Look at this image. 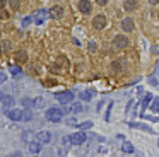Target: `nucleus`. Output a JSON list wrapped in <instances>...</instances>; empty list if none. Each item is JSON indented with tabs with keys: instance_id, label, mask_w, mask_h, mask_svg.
Returning a JSON list of instances; mask_svg holds the SVG:
<instances>
[{
	"instance_id": "nucleus-32",
	"label": "nucleus",
	"mask_w": 159,
	"mask_h": 157,
	"mask_svg": "<svg viewBox=\"0 0 159 157\" xmlns=\"http://www.w3.org/2000/svg\"><path fill=\"white\" fill-rule=\"evenodd\" d=\"M2 82H5V75L4 74H0V84H2Z\"/></svg>"
},
{
	"instance_id": "nucleus-22",
	"label": "nucleus",
	"mask_w": 159,
	"mask_h": 157,
	"mask_svg": "<svg viewBox=\"0 0 159 157\" xmlns=\"http://www.w3.org/2000/svg\"><path fill=\"white\" fill-rule=\"evenodd\" d=\"M72 111L74 113H80V111H82V104H74L72 106Z\"/></svg>"
},
{
	"instance_id": "nucleus-31",
	"label": "nucleus",
	"mask_w": 159,
	"mask_h": 157,
	"mask_svg": "<svg viewBox=\"0 0 159 157\" xmlns=\"http://www.w3.org/2000/svg\"><path fill=\"white\" fill-rule=\"evenodd\" d=\"M4 7H5V0H0V10L4 9Z\"/></svg>"
},
{
	"instance_id": "nucleus-15",
	"label": "nucleus",
	"mask_w": 159,
	"mask_h": 157,
	"mask_svg": "<svg viewBox=\"0 0 159 157\" xmlns=\"http://www.w3.org/2000/svg\"><path fill=\"white\" fill-rule=\"evenodd\" d=\"M22 106H24V108H33V106H34V101H33V99H22Z\"/></svg>"
},
{
	"instance_id": "nucleus-7",
	"label": "nucleus",
	"mask_w": 159,
	"mask_h": 157,
	"mask_svg": "<svg viewBox=\"0 0 159 157\" xmlns=\"http://www.w3.org/2000/svg\"><path fill=\"white\" fill-rule=\"evenodd\" d=\"M7 114H9V118L14 119V121L22 119V111L21 109H7Z\"/></svg>"
},
{
	"instance_id": "nucleus-30",
	"label": "nucleus",
	"mask_w": 159,
	"mask_h": 157,
	"mask_svg": "<svg viewBox=\"0 0 159 157\" xmlns=\"http://www.w3.org/2000/svg\"><path fill=\"white\" fill-rule=\"evenodd\" d=\"M96 2L99 3V5H106V3H108V0H96Z\"/></svg>"
},
{
	"instance_id": "nucleus-17",
	"label": "nucleus",
	"mask_w": 159,
	"mask_h": 157,
	"mask_svg": "<svg viewBox=\"0 0 159 157\" xmlns=\"http://www.w3.org/2000/svg\"><path fill=\"white\" fill-rule=\"evenodd\" d=\"M151 101H152V96L147 94V96L144 97V101H142V108H147V106L151 104Z\"/></svg>"
},
{
	"instance_id": "nucleus-24",
	"label": "nucleus",
	"mask_w": 159,
	"mask_h": 157,
	"mask_svg": "<svg viewBox=\"0 0 159 157\" xmlns=\"http://www.w3.org/2000/svg\"><path fill=\"white\" fill-rule=\"evenodd\" d=\"M152 111H157L159 113V99H156V101L152 102Z\"/></svg>"
},
{
	"instance_id": "nucleus-33",
	"label": "nucleus",
	"mask_w": 159,
	"mask_h": 157,
	"mask_svg": "<svg viewBox=\"0 0 159 157\" xmlns=\"http://www.w3.org/2000/svg\"><path fill=\"white\" fill-rule=\"evenodd\" d=\"M69 125H77V123H75V119H74V118H70V119H69Z\"/></svg>"
},
{
	"instance_id": "nucleus-11",
	"label": "nucleus",
	"mask_w": 159,
	"mask_h": 157,
	"mask_svg": "<svg viewBox=\"0 0 159 157\" xmlns=\"http://www.w3.org/2000/svg\"><path fill=\"white\" fill-rule=\"evenodd\" d=\"M123 7H125V10H135L137 9V0H125V3H123Z\"/></svg>"
},
{
	"instance_id": "nucleus-16",
	"label": "nucleus",
	"mask_w": 159,
	"mask_h": 157,
	"mask_svg": "<svg viewBox=\"0 0 159 157\" xmlns=\"http://www.w3.org/2000/svg\"><path fill=\"white\" fill-rule=\"evenodd\" d=\"M16 58H17L19 61H28V55H26L24 51H19V53L16 55Z\"/></svg>"
},
{
	"instance_id": "nucleus-25",
	"label": "nucleus",
	"mask_w": 159,
	"mask_h": 157,
	"mask_svg": "<svg viewBox=\"0 0 159 157\" xmlns=\"http://www.w3.org/2000/svg\"><path fill=\"white\" fill-rule=\"evenodd\" d=\"M11 5H12V9H19V0H11Z\"/></svg>"
},
{
	"instance_id": "nucleus-20",
	"label": "nucleus",
	"mask_w": 159,
	"mask_h": 157,
	"mask_svg": "<svg viewBox=\"0 0 159 157\" xmlns=\"http://www.w3.org/2000/svg\"><path fill=\"white\" fill-rule=\"evenodd\" d=\"M91 126H93V123H91V121H84V123H80V125H79V128L80 130H89Z\"/></svg>"
},
{
	"instance_id": "nucleus-13",
	"label": "nucleus",
	"mask_w": 159,
	"mask_h": 157,
	"mask_svg": "<svg viewBox=\"0 0 159 157\" xmlns=\"http://www.w3.org/2000/svg\"><path fill=\"white\" fill-rule=\"evenodd\" d=\"M121 150H123V152H127V154H132V152H134V145H132L130 142H123Z\"/></svg>"
},
{
	"instance_id": "nucleus-8",
	"label": "nucleus",
	"mask_w": 159,
	"mask_h": 157,
	"mask_svg": "<svg viewBox=\"0 0 159 157\" xmlns=\"http://www.w3.org/2000/svg\"><path fill=\"white\" fill-rule=\"evenodd\" d=\"M115 46H116V48H127L128 46V39L120 34V36L115 38Z\"/></svg>"
},
{
	"instance_id": "nucleus-36",
	"label": "nucleus",
	"mask_w": 159,
	"mask_h": 157,
	"mask_svg": "<svg viewBox=\"0 0 159 157\" xmlns=\"http://www.w3.org/2000/svg\"><path fill=\"white\" fill-rule=\"evenodd\" d=\"M4 97H5V96L2 94V92H0V101H4Z\"/></svg>"
},
{
	"instance_id": "nucleus-4",
	"label": "nucleus",
	"mask_w": 159,
	"mask_h": 157,
	"mask_svg": "<svg viewBox=\"0 0 159 157\" xmlns=\"http://www.w3.org/2000/svg\"><path fill=\"white\" fill-rule=\"evenodd\" d=\"M36 138H38L39 143H48V142H52V133L50 132H38L36 133Z\"/></svg>"
},
{
	"instance_id": "nucleus-6",
	"label": "nucleus",
	"mask_w": 159,
	"mask_h": 157,
	"mask_svg": "<svg viewBox=\"0 0 159 157\" xmlns=\"http://www.w3.org/2000/svg\"><path fill=\"white\" fill-rule=\"evenodd\" d=\"M62 16H63V9L60 5H55V7L50 9V17H52V19H60Z\"/></svg>"
},
{
	"instance_id": "nucleus-10",
	"label": "nucleus",
	"mask_w": 159,
	"mask_h": 157,
	"mask_svg": "<svg viewBox=\"0 0 159 157\" xmlns=\"http://www.w3.org/2000/svg\"><path fill=\"white\" fill-rule=\"evenodd\" d=\"M79 10L82 14H89L91 12V3H89V0H80L79 2Z\"/></svg>"
},
{
	"instance_id": "nucleus-23",
	"label": "nucleus",
	"mask_w": 159,
	"mask_h": 157,
	"mask_svg": "<svg viewBox=\"0 0 159 157\" xmlns=\"http://www.w3.org/2000/svg\"><path fill=\"white\" fill-rule=\"evenodd\" d=\"M11 74L12 75H19V74H21V68H19V67H11Z\"/></svg>"
},
{
	"instance_id": "nucleus-26",
	"label": "nucleus",
	"mask_w": 159,
	"mask_h": 157,
	"mask_svg": "<svg viewBox=\"0 0 159 157\" xmlns=\"http://www.w3.org/2000/svg\"><path fill=\"white\" fill-rule=\"evenodd\" d=\"M43 102H45V101H43L41 97H38V99L34 101V106H38V108H39V106H43Z\"/></svg>"
},
{
	"instance_id": "nucleus-37",
	"label": "nucleus",
	"mask_w": 159,
	"mask_h": 157,
	"mask_svg": "<svg viewBox=\"0 0 159 157\" xmlns=\"http://www.w3.org/2000/svg\"><path fill=\"white\" fill-rule=\"evenodd\" d=\"M0 53H2V50H0Z\"/></svg>"
},
{
	"instance_id": "nucleus-1",
	"label": "nucleus",
	"mask_w": 159,
	"mask_h": 157,
	"mask_svg": "<svg viewBox=\"0 0 159 157\" xmlns=\"http://www.w3.org/2000/svg\"><path fill=\"white\" fill-rule=\"evenodd\" d=\"M46 118L52 123H58V121H62V118H63V111L60 108H50L48 111H46Z\"/></svg>"
},
{
	"instance_id": "nucleus-12",
	"label": "nucleus",
	"mask_w": 159,
	"mask_h": 157,
	"mask_svg": "<svg viewBox=\"0 0 159 157\" xmlns=\"http://www.w3.org/2000/svg\"><path fill=\"white\" fill-rule=\"evenodd\" d=\"M29 150H31L33 154H38L39 150H41V143L39 142H31L29 143Z\"/></svg>"
},
{
	"instance_id": "nucleus-9",
	"label": "nucleus",
	"mask_w": 159,
	"mask_h": 157,
	"mask_svg": "<svg viewBox=\"0 0 159 157\" xmlns=\"http://www.w3.org/2000/svg\"><path fill=\"white\" fill-rule=\"evenodd\" d=\"M121 29H123L125 33L134 31V20H132V19H123V20H121Z\"/></svg>"
},
{
	"instance_id": "nucleus-2",
	"label": "nucleus",
	"mask_w": 159,
	"mask_h": 157,
	"mask_svg": "<svg viewBox=\"0 0 159 157\" xmlns=\"http://www.w3.org/2000/svg\"><path fill=\"white\" fill-rule=\"evenodd\" d=\"M70 143H74V145H80V143L86 142V133L84 132H77V133H72V135L69 137Z\"/></svg>"
},
{
	"instance_id": "nucleus-29",
	"label": "nucleus",
	"mask_w": 159,
	"mask_h": 157,
	"mask_svg": "<svg viewBox=\"0 0 159 157\" xmlns=\"http://www.w3.org/2000/svg\"><path fill=\"white\" fill-rule=\"evenodd\" d=\"M0 16L4 17V19H7V17H9V14H7V12H5V10H2V12H0Z\"/></svg>"
},
{
	"instance_id": "nucleus-21",
	"label": "nucleus",
	"mask_w": 159,
	"mask_h": 157,
	"mask_svg": "<svg viewBox=\"0 0 159 157\" xmlns=\"http://www.w3.org/2000/svg\"><path fill=\"white\" fill-rule=\"evenodd\" d=\"M80 99H82V101H89L91 99V92H80Z\"/></svg>"
},
{
	"instance_id": "nucleus-18",
	"label": "nucleus",
	"mask_w": 159,
	"mask_h": 157,
	"mask_svg": "<svg viewBox=\"0 0 159 157\" xmlns=\"http://www.w3.org/2000/svg\"><path fill=\"white\" fill-rule=\"evenodd\" d=\"M45 14H46V10H38V19H36V22H38V24H41L43 22V17H45Z\"/></svg>"
},
{
	"instance_id": "nucleus-19",
	"label": "nucleus",
	"mask_w": 159,
	"mask_h": 157,
	"mask_svg": "<svg viewBox=\"0 0 159 157\" xmlns=\"http://www.w3.org/2000/svg\"><path fill=\"white\" fill-rule=\"evenodd\" d=\"M31 118H33V113L29 111V109L22 111V119H26V121H28V119H31Z\"/></svg>"
},
{
	"instance_id": "nucleus-14",
	"label": "nucleus",
	"mask_w": 159,
	"mask_h": 157,
	"mask_svg": "<svg viewBox=\"0 0 159 157\" xmlns=\"http://www.w3.org/2000/svg\"><path fill=\"white\" fill-rule=\"evenodd\" d=\"M2 102H4V106H5V108H11V106L14 104V97H12V96H5V97H4V101H2Z\"/></svg>"
},
{
	"instance_id": "nucleus-5",
	"label": "nucleus",
	"mask_w": 159,
	"mask_h": 157,
	"mask_svg": "<svg viewBox=\"0 0 159 157\" xmlns=\"http://www.w3.org/2000/svg\"><path fill=\"white\" fill-rule=\"evenodd\" d=\"M93 26L96 27V29H103L104 26H106V17L104 16H96L93 20Z\"/></svg>"
},
{
	"instance_id": "nucleus-28",
	"label": "nucleus",
	"mask_w": 159,
	"mask_h": 157,
	"mask_svg": "<svg viewBox=\"0 0 159 157\" xmlns=\"http://www.w3.org/2000/svg\"><path fill=\"white\" fill-rule=\"evenodd\" d=\"M89 50H91V51H96V44H94V43H89Z\"/></svg>"
},
{
	"instance_id": "nucleus-34",
	"label": "nucleus",
	"mask_w": 159,
	"mask_h": 157,
	"mask_svg": "<svg viewBox=\"0 0 159 157\" xmlns=\"http://www.w3.org/2000/svg\"><path fill=\"white\" fill-rule=\"evenodd\" d=\"M149 3H152V5H156V3H159V0H149Z\"/></svg>"
},
{
	"instance_id": "nucleus-27",
	"label": "nucleus",
	"mask_w": 159,
	"mask_h": 157,
	"mask_svg": "<svg viewBox=\"0 0 159 157\" xmlns=\"http://www.w3.org/2000/svg\"><path fill=\"white\" fill-rule=\"evenodd\" d=\"M29 22H31V17H26V19L24 20H22V24H24V26H28V24Z\"/></svg>"
},
{
	"instance_id": "nucleus-3",
	"label": "nucleus",
	"mask_w": 159,
	"mask_h": 157,
	"mask_svg": "<svg viewBox=\"0 0 159 157\" xmlns=\"http://www.w3.org/2000/svg\"><path fill=\"white\" fill-rule=\"evenodd\" d=\"M57 99H58V102H62V104H69V102L74 101V94L70 91H65V92L57 94Z\"/></svg>"
},
{
	"instance_id": "nucleus-35",
	"label": "nucleus",
	"mask_w": 159,
	"mask_h": 157,
	"mask_svg": "<svg viewBox=\"0 0 159 157\" xmlns=\"http://www.w3.org/2000/svg\"><path fill=\"white\" fill-rule=\"evenodd\" d=\"M11 157H22V155H21V154H19V152H16V154H12Z\"/></svg>"
}]
</instances>
